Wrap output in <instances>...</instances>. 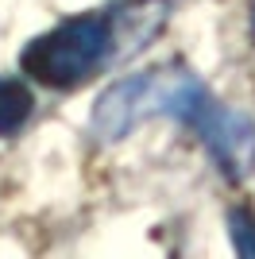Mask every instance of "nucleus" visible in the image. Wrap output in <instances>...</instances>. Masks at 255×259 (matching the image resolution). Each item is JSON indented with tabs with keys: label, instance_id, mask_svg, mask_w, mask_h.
I'll list each match as a JSON object with an SVG mask.
<instances>
[{
	"label": "nucleus",
	"instance_id": "20e7f679",
	"mask_svg": "<svg viewBox=\"0 0 255 259\" xmlns=\"http://www.w3.org/2000/svg\"><path fill=\"white\" fill-rule=\"evenodd\" d=\"M31 85L23 77H0V136H16V132L31 120Z\"/></svg>",
	"mask_w": 255,
	"mask_h": 259
},
{
	"label": "nucleus",
	"instance_id": "7ed1b4c3",
	"mask_svg": "<svg viewBox=\"0 0 255 259\" xmlns=\"http://www.w3.org/2000/svg\"><path fill=\"white\" fill-rule=\"evenodd\" d=\"M193 132L201 136L205 151L212 155V162L221 166L224 178L247 182L255 174V120L251 116L212 101L209 112L193 124Z\"/></svg>",
	"mask_w": 255,
	"mask_h": 259
},
{
	"label": "nucleus",
	"instance_id": "423d86ee",
	"mask_svg": "<svg viewBox=\"0 0 255 259\" xmlns=\"http://www.w3.org/2000/svg\"><path fill=\"white\" fill-rule=\"evenodd\" d=\"M251 27H255V0H251Z\"/></svg>",
	"mask_w": 255,
	"mask_h": 259
},
{
	"label": "nucleus",
	"instance_id": "39448f33",
	"mask_svg": "<svg viewBox=\"0 0 255 259\" xmlns=\"http://www.w3.org/2000/svg\"><path fill=\"white\" fill-rule=\"evenodd\" d=\"M228 236H232V248L240 255L255 259V213L251 209H232L228 213Z\"/></svg>",
	"mask_w": 255,
	"mask_h": 259
},
{
	"label": "nucleus",
	"instance_id": "f257e3e1",
	"mask_svg": "<svg viewBox=\"0 0 255 259\" xmlns=\"http://www.w3.org/2000/svg\"><path fill=\"white\" fill-rule=\"evenodd\" d=\"M212 101L217 97L205 89V81L190 66L159 62L151 70H139V74H128L120 81H112L93 105L89 132L97 136V143H116L155 116L186 120L193 128L209 112Z\"/></svg>",
	"mask_w": 255,
	"mask_h": 259
},
{
	"label": "nucleus",
	"instance_id": "f03ea898",
	"mask_svg": "<svg viewBox=\"0 0 255 259\" xmlns=\"http://www.w3.org/2000/svg\"><path fill=\"white\" fill-rule=\"evenodd\" d=\"M112 58H120L116 23L105 12H81L70 16L58 27L35 35L23 47L20 66L31 81H42L51 89H74L97 70H105Z\"/></svg>",
	"mask_w": 255,
	"mask_h": 259
}]
</instances>
